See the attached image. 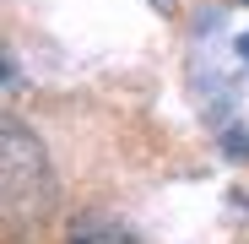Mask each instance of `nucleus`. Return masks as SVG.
Wrapping results in <instances>:
<instances>
[{
	"label": "nucleus",
	"instance_id": "f257e3e1",
	"mask_svg": "<svg viewBox=\"0 0 249 244\" xmlns=\"http://www.w3.org/2000/svg\"><path fill=\"white\" fill-rule=\"evenodd\" d=\"M0 195H6L11 223H38L54 206V169L49 152L33 131H22L17 119L0 125Z\"/></svg>",
	"mask_w": 249,
	"mask_h": 244
},
{
	"label": "nucleus",
	"instance_id": "7ed1b4c3",
	"mask_svg": "<svg viewBox=\"0 0 249 244\" xmlns=\"http://www.w3.org/2000/svg\"><path fill=\"white\" fill-rule=\"evenodd\" d=\"M238 55H244V60H249V38H238Z\"/></svg>",
	"mask_w": 249,
	"mask_h": 244
},
{
	"label": "nucleus",
	"instance_id": "f03ea898",
	"mask_svg": "<svg viewBox=\"0 0 249 244\" xmlns=\"http://www.w3.org/2000/svg\"><path fill=\"white\" fill-rule=\"evenodd\" d=\"M65 244H136V239L124 233L119 223H108V217H76Z\"/></svg>",
	"mask_w": 249,
	"mask_h": 244
}]
</instances>
